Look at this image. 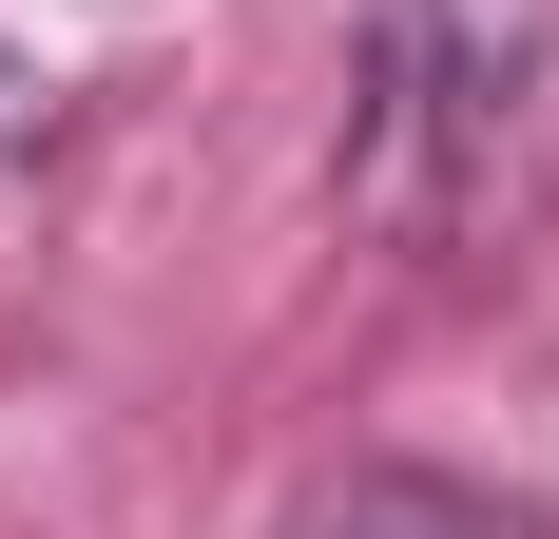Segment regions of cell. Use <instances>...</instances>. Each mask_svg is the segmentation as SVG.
I'll list each match as a JSON object with an SVG mask.
<instances>
[{
	"label": "cell",
	"mask_w": 559,
	"mask_h": 539,
	"mask_svg": "<svg viewBox=\"0 0 559 539\" xmlns=\"http://www.w3.org/2000/svg\"><path fill=\"white\" fill-rule=\"evenodd\" d=\"M559 77V0H367V58H347V231L463 270L521 213V135H540Z\"/></svg>",
	"instance_id": "cell-1"
},
{
	"label": "cell",
	"mask_w": 559,
	"mask_h": 539,
	"mask_svg": "<svg viewBox=\"0 0 559 539\" xmlns=\"http://www.w3.org/2000/svg\"><path fill=\"white\" fill-rule=\"evenodd\" d=\"M271 539H559V520L502 501V482H444V463H347V482H309Z\"/></svg>",
	"instance_id": "cell-2"
}]
</instances>
